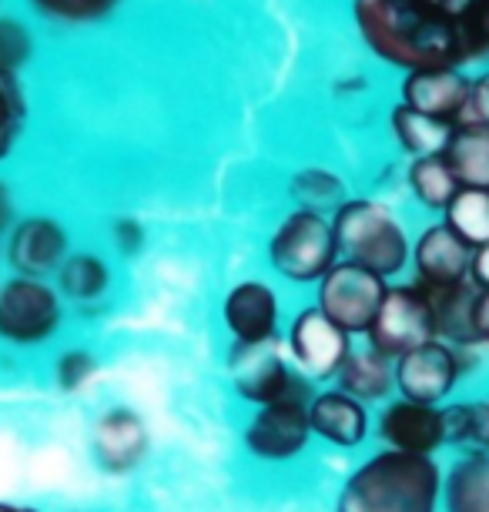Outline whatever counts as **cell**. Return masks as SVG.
<instances>
[{"label": "cell", "mask_w": 489, "mask_h": 512, "mask_svg": "<svg viewBox=\"0 0 489 512\" xmlns=\"http://www.w3.org/2000/svg\"><path fill=\"white\" fill-rule=\"evenodd\" d=\"M352 14L372 51L406 71L489 54V0H352Z\"/></svg>", "instance_id": "obj_1"}, {"label": "cell", "mask_w": 489, "mask_h": 512, "mask_svg": "<svg viewBox=\"0 0 489 512\" xmlns=\"http://www.w3.org/2000/svg\"><path fill=\"white\" fill-rule=\"evenodd\" d=\"M443 466L436 456L376 449L342 479L335 512H439Z\"/></svg>", "instance_id": "obj_2"}, {"label": "cell", "mask_w": 489, "mask_h": 512, "mask_svg": "<svg viewBox=\"0 0 489 512\" xmlns=\"http://www.w3.org/2000/svg\"><path fill=\"white\" fill-rule=\"evenodd\" d=\"M27 57H31V34L14 17H0V71L17 74V67L27 64Z\"/></svg>", "instance_id": "obj_32"}, {"label": "cell", "mask_w": 489, "mask_h": 512, "mask_svg": "<svg viewBox=\"0 0 489 512\" xmlns=\"http://www.w3.org/2000/svg\"><path fill=\"white\" fill-rule=\"evenodd\" d=\"M64 298L51 278L11 275L0 282V342L34 349L61 332Z\"/></svg>", "instance_id": "obj_5"}, {"label": "cell", "mask_w": 489, "mask_h": 512, "mask_svg": "<svg viewBox=\"0 0 489 512\" xmlns=\"http://www.w3.org/2000/svg\"><path fill=\"white\" fill-rule=\"evenodd\" d=\"M406 181H409L412 198L429 211H446L449 201H453L456 191H459V181H456L453 168H449V161L443 158V154L416 158L409 164Z\"/></svg>", "instance_id": "obj_25"}, {"label": "cell", "mask_w": 489, "mask_h": 512, "mask_svg": "<svg viewBox=\"0 0 489 512\" xmlns=\"http://www.w3.org/2000/svg\"><path fill=\"white\" fill-rule=\"evenodd\" d=\"M268 265L292 285H319L322 275L339 262L332 221L315 211L292 208L268 235Z\"/></svg>", "instance_id": "obj_4"}, {"label": "cell", "mask_w": 489, "mask_h": 512, "mask_svg": "<svg viewBox=\"0 0 489 512\" xmlns=\"http://www.w3.org/2000/svg\"><path fill=\"white\" fill-rule=\"evenodd\" d=\"M285 355L312 385H329L339 375L342 362L352 352V335H345L332 318H325L319 308H299L282 335Z\"/></svg>", "instance_id": "obj_9"}, {"label": "cell", "mask_w": 489, "mask_h": 512, "mask_svg": "<svg viewBox=\"0 0 489 512\" xmlns=\"http://www.w3.org/2000/svg\"><path fill=\"white\" fill-rule=\"evenodd\" d=\"M443 221L466 241L469 248L489 245V191L486 188H459L456 198L443 211Z\"/></svg>", "instance_id": "obj_28"}, {"label": "cell", "mask_w": 489, "mask_h": 512, "mask_svg": "<svg viewBox=\"0 0 489 512\" xmlns=\"http://www.w3.org/2000/svg\"><path fill=\"white\" fill-rule=\"evenodd\" d=\"M71 255V241L61 221L47 215H31L14 221L4 241V258L14 275L24 278H54L64 258Z\"/></svg>", "instance_id": "obj_14"}, {"label": "cell", "mask_w": 489, "mask_h": 512, "mask_svg": "<svg viewBox=\"0 0 489 512\" xmlns=\"http://www.w3.org/2000/svg\"><path fill=\"white\" fill-rule=\"evenodd\" d=\"M429 305H433V322H436V338L446 345H453L459 352L483 349L476 332V288L473 282L453 285V288H436L426 292Z\"/></svg>", "instance_id": "obj_19"}, {"label": "cell", "mask_w": 489, "mask_h": 512, "mask_svg": "<svg viewBox=\"0 0 489 512\" xmlns=\"http://www.w3.org/2000/svg\"><path fill=\"white\" fill-rule=\"evenodd\" d=\"M446 439L459 452H489V395L446 402Z\"/></svg>", "instance_id": "obj_26"}, {"label": "cell", "mask_w": 489, "mask_h": 512, "mask_svg": "<svg viewBox=\"0 0 489 512\" xmlns=\"http://www.w3.org/2000/svg\"><path fill=\"white\" fill-rule=\"evenodd\" d=\"M436 338L433 305H429L426 288L416 282H389L376 318H372L366 345L386 359H402L406 352Z\"/></svg>", "instance_id": "obj_7"}, {"label": "cell", "mask_w": 489, "mask_h": 512, "mask_svg": "<svg viewBox=\"0 0 489 512\" xmlns=\"http://www.w3.org/2000/svg\"><path fill=\"white\" fill-rule=\"evenodd\" d=\"M94 375H98V359H94L91 349H78V345L57 352V359L51 365V379L64 395L84 392L94 382Z\"/></svg>", "instance_id": "obj_29"}, {"label": "cell", "mask_w": 489, "mask_h": 512, "mask_svg": "<svg viewBox=\"0 0 489 512\" xmlns=\"http://www.w3.org/2000/svg\"><path fill=\"white\" fill-rule=\"evenodd\" d=\"M466 355L469 352H459L439 338L406 352L396 359V395L426 405H446L466 375Z\"/></svg>", "instance_id": "obj_11"}, {"label": "cell", "mask_w": 489, "mask_h": 512, "mask_svg": "<svg viewBox=\"0 0 489 512\" xmlns=\"http://www.w3.org/2000/svg\"><path fill=\"white\" fill-rule=\"evenodd\" d=\"M332 231L342 262H352L379 278H399L409 268L412 238L402 221L376 198H349L332 211Z\"/></svg>", "instance_id": "obj_3"}, {"label": "cell", "mask_w": 489, "mask_h": 512, "mask_svg": "<svg viewBox=\"0 0 489 512\" xmlns=\"http://www.w3.org/2000/svg\"><path fill=\"white\" fill-rule=\"evenodd\" d=\"M332 385H339L342 392L356 395L366 405H379L396 395V362L372 352L369 345H362V349L352 345L349 359L342 362Z\"/></svg>", "instance_id": "obj_20"}, {"label": "cell", "mask_w": 489, "mask_h": 512, "mask_svg": "<svg viewBox=\"0 0 489 512\" xmlns=\"http://www.w3.org/2000/svg\"><path fill=\"white\" fill-rule=\"evenodd\" d=\"M386 288H389L386 278L339 258V262L322 275V282L315 285V308H319L325 318H332L345 335L366 338Z\"/></svg>", "instance_id": "obj_8"}, {"label": "cell", "mask_w": 489, "mask_h": 512, "mask_svg": "<svg viewBox=\"0 0 489 512\" xmlns=\"http://www.w3.org/2000/svg\"><path fill=\"white\" fill-rule=\"evenodd\" d=\"M289 195L295 201V208L315 211V215H325V218H332V211L349 201V195H345V181L329 168L295 171Z\"/></svg>", "instance_id": "obj_27"}, {"label": "cell", "mask_w": 489, "mask_h": 512, "mask_svg": "<svg viewBox=\"0 0 489 512\" xmlns=\"http://www.w3.org/2000/svg\"><path fill=\"white\" fill-rule=\"evenodd\" d=\"M469 265H473V248H469L446 221L423 228L419 238L412 241V255H409L412 282L419 288H426V292L466 285Z\"/></svg>", "instance_id": "obj_15"}, {"label": "cell", "mask_w": 489, "mask_h": 512, "mask_svg": "<svg viewBox=\"0 0 489 512\" xmlns=\"http://www.w3.org/2000/svg\"><path fill=\"white\" fill-rule=\"evenodd\" d=\"M372 436L382 449L412 452V456H436L449 446L446 439V412L443 405L412 402L402 395H392L379 405V415L372 422Z\"/></svg>", "instance_id": "obj_12"}, {"label": "cell", "mask_w": 489, "mask_h": 512, "mask_svg": "<svg viewBox=\"0 0 489 512\" xmlns=\"http://www.w3.org/2000/svg\"><path fill=\"white\" fill-rule=\"evenodd\" d=\"M456 124L429 118V114H419L399 104L392 111V134H396L399 148L409 151L412 158H433V154H446L449 138H453Z\"/></svg>", "instance_id": "obj_24"}, {"label": "cell", "mask_w": 489, "mask_h": 512, "mask_svg": "<svg viewBox=\"0 0 489 512\" xmlns=\"http://www.w3.org/2000/svg\"><path fill=\"white\" fill-rule=\"evenodd\" d=\"M54 288L71 305H98L111 288V268L94 251H71L57 268Z\"/></svg>", "instance_id": "obj_22"}, {"label": "cell", "mask_w": 489, "mask_h": 512, "mask_svg": "<svg viewBox=\"0 0 489 512\" xmlns=\"http://www.w3.org/2000/svg\"><path fill=\"white\" fill-rule=\"evenodd\" d=\"M228 375H232V389L242 402L252 409L268 402H278L285 395L309 392L315 385L289 362L282 345H232L228 355Z\"/></svg>", "instance_id": "obj_10"}, {"label": "cell", "mask_w": 489, "mask_h": 512, "mask_svg": "<svg viewBox=\"0 0 489 512\" xmlns=\"http://www.w3.org/2000/svg\"><path fill=\"white\" fill-rule=\"evenodd\" d=\"M27 108H24V94L17 88V77L0 71V161L11 154L17 134L24 128Z\"/></svg>", "instance_id": "obj_30"}, {"label": "cell", "mask_w": 489, "mask_h": 512, "mask_svg": "<svg viewBox=\"0 0 489 512\" xmlns=\"http://www.w3.org/2000/svg\"><path fill=\"white\" fill-rule=\"evenodd\" d=\"M0 512H41V509H34V506H21V502H7V499H0Z\"/></svg>", "instance_id": "obj_37"}, {"label": "cell", "mask_w": 489, "mask_h": 512, "mask_svg": "<svg viewBox=\"0 0 489 512\" xmlns=\"http://www.w3.org/2000/svg\"><path fill=\"white\" fill-rule=\"evenodd\" d=\"M108 231H111L114 248H118L121 255L131 258V255H138V251L145 248V228H141L138 218H128V215L114 218Z\"/></svg>", "instance_id": "obj_33"}, {"label": "cell", "mask_w": 489, "mask_h": 512, "mask_svg": "<svg viewBox=\"0 0 489 512\" xmlns=\"http://www.w3.org/2000/svg\"><path fill=\"white\" fill-rule=\"evenodd\" d=\"M151 432L145 419L128 405H114L101 412L91 429V456L108 476H128L148 459Z\"/></svg>", "instance_id": "obj_16"}, {"label": "cell", "mask_w": 489, "mask_h": 512, "mask_svg": "<svg viewBox=\"0 0 489 512\" xmlns=\"http://www.w3.org/2000/svg\"><path fill=\"white\" fill-rule=\"evenodd\" d=\"M469 88L456 67H426V71H409L402 81V104L429 118L456 124L469 101Z\"/></svg>", "instance_id": "obj_18"}, {"label": "cell", "mask_w": 489, "mask_h": 512, "mask_svg": "<svg viewBox=\"0 0 489 512\" xmlns=\"http://www.w3.org/2000/svg\"><path fill=\"white\" fill-rule=\"evenodd\" d=\"M14 208H11V195H7V188L0 185V245L7 241V231L14 225Z\"/></svg>", "instance_id": "obj_36"}, {"label": "cell", "mask_w": 489, "mask_h": 512, "mask_svg": "<svg viewBox=\"0 0 489 512\" xmlns=\"http://www.w3.org/2000/svg\"><path fill=\"white\" fill-rule=\"evenodd\" d=\"M476 332H479V342H483V349H486L489 345V292L476 295Z\"/></svg>", "instance_id": "obj_35"}, {"label": "cell", "mask_w": 489, "mask_h": 512, "mask_svg": "<svg viewBox=\"0 0 489 512\" xmlns=\"http://www.w3.org/2000/svg\"><path fill=\"white\" fill-rule=\"evenodd\" d=\"M469 282L476 292H489V245L473 251V265H469Z\"/></svg>", "instance_id": "obj_34"}, {"label": "cell", "mask_w": 489, "mask_h": 512, "mask_svg": "<svg viewBox=\"0 0 489 512\" xmlns=\"http://www.w3.org/2000/svg\"><path fill=\"white\" fill-rule=\"evenodd\" d=\"M443 158L453 168L459 188L489 191V124H456Z\"/></svg>", "instance_id": "obj_23"}, {"label": "cell", "mask_w": 489, "mask_h": 512, "mask_svg": "<svg viewBox=\"0 0 489 512\" xmlns=\"http://www.w3.org/2000/svg\"><path fill=\"white\" fill-rule=\"evenodd\" d=\"M309 422H312V436L339 452L366 446V439L372 436L369 405L359 402L356 395L342 392L339 385H325V389L312 392Z\"/></svg>", "instance_id": "obj_17"}, {"label": "cell", "mask_w": 489, "mask_h": 512, "mask_svg": "<svg viewBox=\"0 0 489 512\" xmlns=\"http://www.w3.org/2000/svg\"><path fill=\"white\" fill-rule=\"evenodd\" d=\"M118 0H34V7L54 21L67 24H84V21H98L108 11H114Z\"/></svg>", "instance_id": "obj_31"}, {"label": "cell", "mask_w": 489, "mask_h": 512, "mask_svg": "<svg viewBox=\"0 0 489 512\" xmlns=\"http://www.w3.org/2000/svg\"><path fill=\"white\" fill-rule=\"evenodd\" d=\"M312 392H295L278 402L258 405L242 425V446L255 462L265 466H285V462L299 459L309 449L312 422H309V399Z\"/></svg>", "instance_id": "obj_6"}, {"label": "cell", "mask_w": 489, "mask_h": 512, "mask_svg": "<svg viewBox=\"0 0 489 512\" xmlns=\"http://www.w3.org/2000/svg\"><path fill=\"white\" fill-rule=\"evenodd\" d=\"M439 512H489V452H459L443 469Z\"/></svg>", "instance_id": "obj_21"}, {"label": "cell", "mask_w": 489, "mask_h": 512, "mask_svg": "<svg viewBox=\"0 0 489 512\" xmlns=\"http://www.w3.org/2000/svg\"><path fill=\"white\" fill-rule=\"evenodd\" d=\"M222 325L232 345L282 342V298L262 278L235 282L222 298Z\"/></svg>", "instance_id": "obj_13"}]
</instances>
